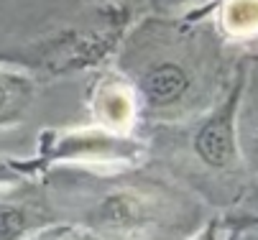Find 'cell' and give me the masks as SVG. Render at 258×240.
Instances as JSON below:
<instances>
[{
    "label": "cell",
    "instance_id": "obj_1",
    "mask_svg": "<svg viewBox=\"0 0 258 240\" xmlns=\"http://www.w3.org/2000/svg\"><path fill=\"white\" fill-rule=\"evenodd\" d=\"M217 31L212 11L143 23L125 51L128 85L151 120L184 125L223 102L248 69Z\"/></svg>",
    "mask_w": 258,
    "mask_h": 240
},
{
    "label": "cell",
    "instance_id": "obj_2",
    "mask_svg": "<svg viewBox=\"0 0 258 240\" xmlns=\"http://www.w3.org/2000/svg\"><path fill=\"white\" fill-rule=\"evenodd\" d=\"M243 82L245 74L217 108L181 125L184 151H187L184 164H189V169L197 174L195 179L200 182V197L215 192L220 197H228L230 207L238 202L250 179L238 143V105Z\"/></svg>",
    "mask_w": 258,
    "mask_h": 240
},
{
    "label": "cell",
    "instance_id": "obj_3",
    "mask_svg": "<svg viewBox=\"0 0 258 240\" xmlns=\"http://www.w3.org/2000/svg\"><path fill=\"white\" fill-rule=\"evenodd\" d=\"M138 143L131 141L123 133L113 130H82L69 133L61 138V143L54 148V156L59 158H95V161H125L138 156Z\"/></svg>",
    "mask_w": 258,
    "mask_h": 240
},
{
    "label": "cell",
    "instance_id": "obj_4",
    "mask_svg": "<svg viewBox=\"0 0 258 240\" xmlns=\"http://www.w3.org/2000/svg\"><path fill=\"white\" fill-rule=\"evenodd\" d=\"M92 110H95V118L105 128H110L113 133H120L136 120L138 100H136V92H133V87L128 82H123V79H105L95 90Z\"/></svg>",
    "mask_w": 258,
    "mask_h": 240
},
{
    "label": "cell",
    "instance_id": "obj_5",
    "mask_svg": "<svg viewBox=\"0 0 258 240\" xmlns=\"http://www.w3.org/2000/svg\"><path fill=\"white\" fill-rule=\"evenodd\" d=\"M238 143L248 174L258 171V56H250L238 105Z\"/></svg>",
    "mask_w": 258,
    "mask_h": 240
},
{
    "label": "cell",
    "instance_id": "obj_6",
    "mask_svg": "<svg viewBox=\"0 0 258 240\" xmlns=\"http://www.w3.org/2000/svg\"><path fill=\"white\" fill-rule=\"evenodd\" d=\"M212 18L228 44L240 49L258 41V0H220Z\"/></svg>",
    "mask_w": 258,
    "mask_h": 240
},
{
    "label": "cell",
    "instance_id": "obj_7",
    "mask_svg": "<svg viewBox=\"0 0 258 240\" xmlns=\"http://www.w3.org/2000/svg\"><path fill=\"white\" fill-rule=\"evenodd\" d=\"M36 97V87L31 77L23 72L0 69V125L18 123Z\"/></svg>",
    "mask_w": 258,
    "mask_h": 240
},
{
    "label": "cell",
    "instance_id": "obj_8",
    "mask_svg": "<svg viewBox=\"0 0 258 240\" xmlns=\"http://www.w3.org/2000/svg\"><path fill=\"white\" fill-rule=\"evenodd\" d=\"M225 230H233V227H253L258 225V171L248 179L243 194L238 197V202L228 210L225 215V222H220Z\"/></svg>",
    "mask_w": 258,
    "mask_h": 240
},
{
    "label": "cell",
    "instance_id": "obj_9",
    "mask_svg": "<svg viewBox=\"0 0 258 240\" xmlns=\"http://www.w3.org/2000/svg\"><path fill=\"white\" fill-rule=\"evenodd\" d=\"M31 210L21 202H0V240H21L31 227Z\"/></svg>",
    "mask_w": 258,
    "mask_h": 240
},
{
    "label": "cell",
    "instance_id": "obj_10",
    "mask_svg": "<svg viewBox=\"0 0 258 240\" xmlns=\"http://www.w3.org/2000/svg\"><path fill=\"white\" fill-rule=\"evenodd\" d=\"M220 0H154V8L161 18H192L215 11Z\"/></svg>",
    "mask_w": 258,
    "mask_h": 240
},
{
    "label": "cell",
    "instance_id": "obj_11",
    "mask_svg": "<svg viewBox=\"0 0 258 240\" xmlns=\"http://www.w3.org/2000/svg\"><path fill=\"white\" fill-rule=\"evenodd\" d=\"M36 240H100L90 232H82V230H72V227H59V230H49L44 235H39Z\"/></svg>",
    "mask_w": 258,
    "mask_h": 240
},
{
    "label": "cell",
    "instance_id": "obj_12",
    "mask_svg": "<svg viewBox=\"0 0 258 240\" xmlns=\"http://www.w3.org/2000/svg\"><path fill=\"white\" fill-rule=\"evenodd\" d=\"M223 240H258V225H253V227H233V230L223 227Z\"/></svg>",
    "mask_w": 258,
    "mask_h": 240
},
{
    "label": "cell",
    "instance_id": "obj_13",
    "mask_svg": "<svg viewBox=\"0 0 258 240\" xmlns=\"http://www.w3.org/2000/svg\"><path fill=\"white\" fill-rule=\"evenodd\" d=\"M192 240H223V225H220V222L212 217V220H210V222H207V225H205Z\"/></svg>",
    "mask_w": 258,
    "mask_h": 240
}]
</instances>
